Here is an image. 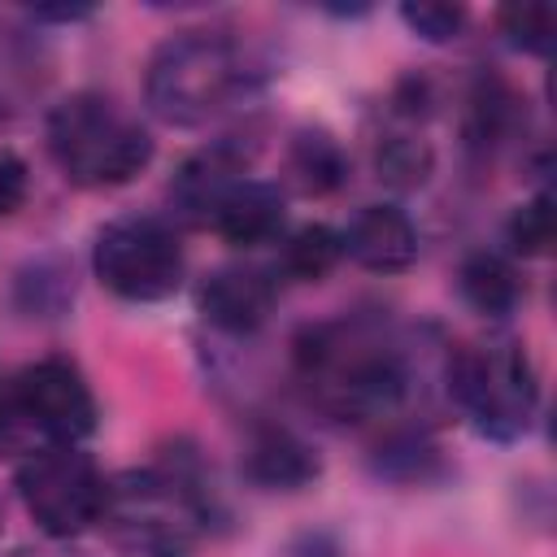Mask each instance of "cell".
Returning <instances> with one entry per match:
<instances>
[{"instance_id":"7c38bea8","label":"cell","mask_w":557,"mask_h":557,"mask_svg":"<svg viewBox=\"0 0 557 557\" xmlns=\"http://www.w3.org/2000/svg\"><path fill=\"white\" fill-rule=\"evenodd\" d=\"M344 257L370 274H400L418 261V226L400 205H361L339 231Z\"/></svg>"},{"instance_id":"603a6c76","label":"cell","mask_w":557,"mask_h":557,"mask_svg":"<svg viewBox=\"0 0 557 557\" xmlns=\"http://www.w3.org/2000/svg\"><path fill=\"white\" fill-rule=\"evenodd\" d=\"M400 22L426 44H453V39H461L470 13H466V4H440V0H418L413 4L409 0V4H400Z\"/></svg>"},{"instance_id":"7402d4cb","label":"cell","mask_w":557,"mask_h":557,"mask_svg":"<svg viewBox=\"0 0 557 557\" xmlns=\"http://www.w3.org/2000/svg\"><path fill=\"white\" fill-rule=\"evenodd\" d=\"M35 52L17 39H4L0 44V117H13L26 96L39 87V74H35Z\"/></svg>"},{"instance_id":"e0dca14e","label":"cell","mask_w":557,"mask_h":557,"mask_svg":"<svg viewBox=\"0 0 557 557\" xmlns=\"http://www.w3.org/2000/svg\"><path fill=\"white\" fill-rule=\"evenodd\" d=\"M74 305V265L57 252L30 257L13 274V309L30 322H57Z\"/></svg>"},{"instance_id":"8fae6325","label":"cell","mask_w":557,"mask_h":557,"mask_svg":"<svg viewBox=\"0 0 557 557\" xmlns=\"http://www.w3.org/2000/svg\"><path fill=\"white\" fill-rule=\"evenodd\" d=\"M527 135V96L500 70H474L461 91V144L470 157L492 161Z\"/></svg>"},{"instance_id":"f1b7e54d","label":"cell","mask_w":557,"mask_h":557,"mask_svg":"<svg viewBox=\"0 0 557 557\" xmlns=\"http://www.w3.org/2000/svg\"><path fill=\"white\" fill-rule=\"evenodd\" d=\"M157 557H183V553H157Z\"/></svg>"},{"instance_id":"277c9868","label":"cell","mask_w":557,"mask_h":557,"mask_svg":"<svg viewBox=\"0 0 557 557\" xmlns=\"http://www.w3.org/2000/svg\"><path fill=\"white\" fill-rule=\"evenodd\" d=\"M440 383L448 405L470 422V431L492 444L522 440L540 413V374L527 344L513 335L453 344L444 352Z\"/></svg>"},{"instance_id":"8992f818","label":"cell","mask_w":557,"mask_h":557,"mask_svg":"<svg viewBox=\"0 0 557 557\" xmlns=\"http://www.w3.org/2000/svg\"><path fill=\"white\" fill-rule=\"evenodd\" d=\"M91 274L126 305H157L183 287L187 252L174 222L157 213H122L96 231Z\"/></svg>"},{"instance_id":"d4e9b609","label":"cell","mask_w":557,"mask_h":557,"mask_svg":"<svg viewBox=\"0 0 557 557\" xmlns=\"http://www.w3.org/2000/svg\"><path fill=\"white\" fill-rule=\"evenodd\" d=\"M283 557H344V548H339V540H335L331 531L309 527V531H300V535L287 540Z\"/></svg>"},{"instance_id":"52a82bcc","label":"cell","mask_w":557,"mask_h":557,"mask_svg":"<svg viewBox=\"0 0 557 557\" xmlns=\"http://www.w3.org/2000/svg\"><path fill=\"white\" fill-rule=\"evenodd\" d=\"M13 487L22 509L48 540H74L100 527L109 479L78 444H39L22 453L13 470Z\"/></svg>"},{"instance_id":"5b68a950","label":"cell","mask_w":557,"mask_h":557,"mask_svg":"<svg viewBox=\"0 0 557 557\" xmlns=\"http://www.w3.org/2000/svg\"><path fill=\"white\" fill-rule=\"evenodd\" d=\"M44 144L65 183L104 191L148 170L157 144L152 131L104 91H70L44 122Z\"/></svg>"},{"instance_id":"9a60e30c","label":"cell","mask_w":557,"mask_h":557,"mask_svg":"<svg viewBox=\"0 0 557 557\" xmlns=\"http://www.w3.org/2000/svg\"><path fill=\"white\" fill-rule=\"evenodd\" d=\"M457 292L487 322H505L522 305V296H527L513 257H505L496 248H474V252L461 257V265H457Z\"/></svg>"},{"instance_id":"7a4b0ae2","label":"cell","mask_w":557,"mask_h":557,"mask_svg":"<svg viewBox=\"0 0 557 557\" xmlns=\"http://www.w3.org/2000/svg\"><path fill=\"white\" fill-rule=\"evenodd\" d=\"M218 518V487L187 440H174L157 453V461L109 479L100 509V527L109 531V540L139 557L183 553L191 540L213 531Z\"/></svg>"},{"instance_id":"3957f363","label":"cell","mask_w":557,"mask_h":557,"mask_svg":"<svg viewBox=\"0 0 557 557\" xmlns=\"http://www.w3.org/2000/svg\"><path fill=\"white\" fill-rule=\"evenodd\" d=\"M265 61L231 30L187 26L161 39L144 65V104L165 126H209L248 109Z\"/></svg>"},{"instance_id":"6da1fadb","label":"cell","mask_w":557,"mask_h":557,"mask_svg":"<svg viewBox=\"0 0 557 557\" xmlns=\"http://www.w3.org/2000/svg\"><path fill=\"white\" fill-rule=\"evenodd\" d=\"M287 370L305 405L344 426H383L400 418L418 387L413 344L379 313L300 326L287 344Z\"/></svg>"},{"instance_id":"484cf974","label":"cell","mask_w":557,"mask_h":557,"mask_svg":"<svg viewBox=\"0 0 557 557\" xmlns=\"http://www.w3.org/2000/svg\"><path fill=\"white\" fill-rule=\"evenodd\" d=\"M30 17H35V22L74 26V22H87V17H96V9H91V4H35V9H30Z\"/></svg>"},{"instance_id":"2e32d148","label":"cell","mask_w":557,"mask_h":557,"mask_svg":"<svg viewBox=\"0 0 557 557\" xmlns=\"http://www.w3.org/2000/svg\"><path fill=\"white\" fill-rule=\"evenodd\" d=\"M283 165H287L292 187L305 196H335L352 174V161H348L339 135H331L326 126H296L287 135Z\"/></svg>"},{"instance_id":"ffe728a7","label":"cell","mask_w":557,"mask_h":557,"mask_svg":"<svg viewBox=\"0 0 557 557\" xmlns=\"http://www.w3.org/2000/svg\"><path fill=\"white\" fill-rule=\"evenodd\" d=\"M505 244L513 257H544L553 244V191H535L505 222Z\"/></svg>"},{"instance_id":"4316f807","label":"cell","mask_w":557,"mask_h":557,"mask_svg":"<svg viewBox=\"0 0 557 557\" xmlns=\"http://www.w3.org/2000/svg\"><path fill=\"white\" fill-rule=\"evenodd\" d=\"M326 13H331V17H366L370 4H326Z\"/></svg>"},{"instance_id":"30bf717a","label":"cell","mask_w":557,"mask_h":557,"mask_svg":"<svg viewBox=\"0 0 557 557\" xmlns=\"http://www.w3.org/2000/svg\"><path fill=\"white\" fill-rule=\"evenodd\" d=\"M239 470L261 492H300L322 474V453L296 426L278 418H257L244 435Z\"/></svg>"},{"instance_id":"5bb4252c","label":"cell","mask_w":557,"mask_h":557,"mask_svg":"<svg viewBox=\"0 0 557 557\" xmlns=\"http://www.w3.org/2000/svg\"><path fill=\"white\" fill-rule=\"evenodd\" d=\"M366 461H370L374 479L396 483V487H422V483H435L448 474V457H444L440 440L422 422H400V418L379 426Z\"/></svg>"},{"instance_id":"4fadbf2b","label":"cell","mask_w":557,"mask_h":557,"mask_svg":"<svg viewBox=\"0 0 557 557\" xmlns=\"http://www.w3.org/2000/svg\"><path fill=\"white\" fill-rule=\"evenodd\" d=\"M209 231L231 248H265L287 235V196L265 178H239L209 218Z\"/></svg>"},{"instance_id":"44dd1931","label":"cell","mask_w":557,"mask_h":557,"mask_svg":"<svg viewBox=\"0 0 557 557\" xmlns=\"http://www.w3.org/2000/svg\"><path fill=\"white\" fill-rule=\"evenodd\" d=\"M496 30L505 35L509 48L531 52V57H548L553 35H557V13L548 4H513L496 13Z\"/></svg>"},{"instance_id":"ba28073f","label":"cell","mask_w":557,"mask_h":557,"mask_svg":"<svg viewBox=\"0 0 557 557\" xmlns=\"http://www.w3.org/2000/svg\"><path fill=\"white\" fill-rule=\"evenodd\" d=\"M257 157V144H244V135H222L205 148H196L170 178V209L178 222L187 226H205L209 231V218L213 209L222 205V196L248 178V165Z\"/></svg>"},{"instance_id":"83f0119b","label":"cell","mask_w":557,"mask_h":557,"mask_svg":"<svg viewBox=\"0 0 557 557\" xmlns=\"http://www.w3.org/2000/svg\"><path fill=\"white\" fill-rule=\"evenodd\" d=\"M17 557H74V553H17Z\"/></svg>"},{"instance_id":"ac0fdd59","label":"cell","mask_w":557,"mask_h":557,"mask_svg":"<svg viewBox=\"0 0 557 557\" xmlns=\"http://www.w3.org/2000/svg\"><path fill=\"white\" fill-rule=\"evenodd\" d=\"M374 178L392 191H418L426 187V178L435 174V148L418 126H400L392 122L379 139H374Z\"/></svg>"},{"instance_id":"9c48e42d","label":"cell","mask_w":557,"mask_h":557,"mask_svg":"<svg viewBox=\"0 0 557 557\" xmlns=\"http://www.w3.org/2000/svg\"><path fill=\"white\" fill-rule=\"evenodd\" d=\"M278 300V283L270 278V270L261 265H218L196 283V313L205 318V326H213L218 335H257Z\"/></svg>"},{"instance_id":"cb8c5ba5","label":"cell","mask_w":557,"mask_h":557,"mask_svg":"<svg viewBox=\"0 0 557 557\" xmlns=\"http://www.w3.org/2000/svg\"><path fill=\"white\" fill-rule=\"evenodd\" d=\"M30 200V165L22 152L0 148V218H13Z\"/></svg>"},{"instance_id":"d6986e66","label":"cell","mask_w":557,"mask_h":557,"mask_svg":"<svg viewBox=\"0 0 557 557\" xmlns=\"http://www.w3.org/2000/svg\"><path fill=\"white\" fill-rule=\"evenodd\" d=\"M344 261V239L326 222H300L278 239V274L292 283H322Z\"/></svg>"}]
</instances>
